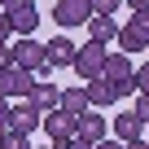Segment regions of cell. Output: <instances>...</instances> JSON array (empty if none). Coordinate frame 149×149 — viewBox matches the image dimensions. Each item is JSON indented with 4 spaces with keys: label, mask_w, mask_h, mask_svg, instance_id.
<instances>
[{
    "label": "cell",
    "mask_w": 149,
    "mask_h": 149,
    "mask_svg": "<svg viewBox=\"0 0 149 149\" xmlns=\"http://www.w3.org/2000/svg\"><path fill=\"white\" fill-rule=\"evenodd\" d=\"M40 123H44V114H40L31 101H22V105L9 110V132H18V136H26V140H31V132H35Z\"/></svg>",
    "instance_id": "8992f818"
},
{
    "label": "cell",
    "mask_w": 149,
    "mask_h": 149,
    "mask_svg": "<svg viewBox=\"0 0 149 149\" xmlns=\"http://www.w3.org/2000/svg\"><path fill=\"white\" fill-rule=\"evenodd\" d=\"M74 70H79V79H101V70H105V48L101 44H79V53H74Z\"/></svg>",
    "instance_id": "5b68a950"
},
{
    "label": "cell",
    "mask_w": 149,
    "mask_h": 149,
    "mask_svg": "<svg viewBox=\"0 0 149 149\" xmlns=\"http://www.w3.org/2000/svg\"><path fill=\"white\" fill-rule=\"evenodd\" d=\"M88 5H92V13H97V18H110V13H118L123 0H88Z\"/></svg>",
    "instance_id": "e0dca14e"
},
{
    "label": "cell",
    "mask_w": 149,
    "mask_h": 149,
    "mask_svg": "<svg viewBox=\"0 0 149 149\" xmlns=\"http://www.w3.org/2000/svg\"><path fill=\"white\" fill-rule=\"evenodd\" d=\"M123 5H127L132 13H149V0H123Z\"/></svg>",
    "instance_id": "7402d4cb"
},
{
    "label": "cell",
    "mask_w": 149,
    "mask_h": 149,
    "mask_svg": "<svg viewBox=\"0 0 149 149\" xmlns=\"http://www.w3.org/2000/svg\"><path fill=\"white\" fill-rule=\"evenodd\" d=\"M110 136V118H101V110H88V114H79V140H88V145H101Z\"/></svg>",
    "instance_id": "ba28073f"
},
{
    "label": "cell",
    "mask_w": 149,
    "mask_h": 149,
    "mask_svg": "<svg viewBox=\"0 0 149 149\" xmlns=\"http://www.w3.org/2000/svg\"><path fill=\"white\" fill-rule=\"evenodd\" d=\"M0 149H31V140L18 136V132H5V136H0Z\"/></svg>",
    "instance_id": "d6986e66"
},
{
    "label": "cell",
    "mask_w": 149,
    "mask_h": 149,
    "mask_svg": "<svg viewBox=\"0 0 149 149\" xmlns=\"http://www.w3.org/2000/svg\"><path fill=\"white\" fill-rule=\"evenodd\" d=\"M9 35H13V26H9V22H5V13H0V44H5V40H9Z\"/></svg>",
    "instance_id": "d4e9b609"
},
{
    "label": "cell",
    "mask_w": 149,
    "mask_h": 149,
    "mask_svg": "<svg viewBox=\"0 0 149 149\" xmlns=\"http://www.w3.org/2000/svg\"><path fill=\"white\" fill-rule=\"evenodd\" d=\"M0 13H5V22L13 26V35H35V26H40V9H35V0H5V5H0Z\"/></svg>",
    "instance_id": "7a4b0ae2"
},
{
    "label": "cell",
    "mask_w": 149,
    "mask_h": 149,
    "mask_svg": "<svg viewBox=\"0 0 149 149\" xmlns=\"http://www.w3.org/2000/svg\"><path fill=\"white\" fill-rule=\"evenodd\" d=\"M44 53H48V66H53V70H61V66H74V53H79V44H74L70 35H53V40L44 44Z\"/></svg>",
    "instance_id": "52a82bcc"
},
{
    "label": "cell",
    "mask_w": 149,
    "mask_h": 149,
    "mask_svg": "<svg viewBox=\"0 0 149 149\" xmlns=\"http://www.w3.org/2000/svg\"><path fill=\"white\" fill-rule=\"evenodd\" d=\"M26 101H31V105L40 110V114H53V110H57V101H61V88H57V84H44V79H40V84L31 88V97H26Z\"/></svg>",
    "instance_id": "9c48e42d"
},
{
    "label": "cell",
    "mask_w": 149,
    "mask_h": 149,
    "mask_svg": "<svg viewBox=\"0 0 149 149\" xmlns=\"http://www.w3.org/2000/svg\"><path fill=\"white\" fill-rule=\"evenodd\" d=\"M110 127H114V140H123V145H136V140H145V127H140V118H136L132 110H127V114H118Z\"/></svg>",
    "instance_id": "30bf717a"
},
{
    "label": "cell",
    "mask_w": 149,
    "mask_h": 149,
    "mask_svg": "<svg viewBox=\"0 0 149 149\" xmlns=\"http://www.w3.org/2000/svg\"><path fill=\"white\" fill-rule=\"evenodd\" d=\"M132 22H136V26H140V31H145V35H149V13H136V18H132Z\"/></svg>",
    "instance_id": "4316f807"
},
{
    "label": "cell",
    "mask_w": 149,
    "mask_h": 149,
    "mask_svg": "<svg viewBox=\"0 0 149 149\" xmlns=\"http://www.w3.org/2000/svg\"><path fill=\"white\" fill-rule=\"evenodd\" d=\"M84 92H88V110H105V105H114V97H110V84H105V79L84 84Z\"/></svg>",
    "instance_id": "2e32d148"
},
{
    "label": "cell",
    "mask_w": 149,
    "mask_h": 149,
    "mask_svg": "<svg viewBox=\"0 0 149 149\" xmlns=\"http://www.w3.org/2000/svg\"><path fill=\"white\" fill-rule=\"evenodd\" d=\"M127 149H149V145H145V140H136V145H127Z\"/></svg>",
    "instance_id": "83f0119b"
},
{
    "label": "cell",
    "mask_w": 149,
    "mask_h": 149,
    "mask_svg": "<svg viewBox=\"0 0 149 149\" xmlns=\"http://www.w3.org/2000/svg\"><path fill=\"white\" fill-rule=\"evenodd\" d=\"M31 88H35V74L9 66V101H13V97H31Z\"/></svg>",
    "instance_id": "9a60e30c"
},
{
    "label": "cell",
    "mask_w": 149,
    "mask_h": 149,
    "mask_svg": "<svg viewBox=\"0 0 149 149\" xmlns=\"http://www.w3.org/2000/svg\"><path fill=\"white\" fill-rule=\"evenodd\" d=\"M31 149H35V145H31ZM48 149H53V145H48Z\"/></svg>",
    "instance_id": "f1b7e54d"
},
{
    "label": "cell",
    "mask_w": 149,
    "mask_h": 149,
    "mask_svg": "<svg viewBox=\"0 0 149 149\" xmlns=\"http://www.w3.org/2000/svg\"><path fill=\"white\" fill-rule=\"evenodd\" d=\"M61 149H97V145H88V140H79V136H74L70 145H61Z\"/></svg>",
    "instance_id": "484cf974"
},
{
    "label": "cell",
    "mask_w": 149,
    "mask_h": 149,
    "mask_svg": "<svg viewBox=\"0 0 149 149\" xmlns=\"http://www.w3.org/2000/svg\"><path fill=\"white\" fill-rule=\"evenodd\" d=\"M88 35H92V44H101V48H105V44L118 35V22H114V18H97V13H92V18H88Z\"/></svg>",
    "instance_id": "4fadbf2b"
},
{
    "label": "cell",
    "mask_w": 149,
    "mask_h": 149,
    "mask_svg": "<svg viewBox=\"0 0 149 149\" xmlns=\"http://www.w3.org/2000/svg\"><path fill=\"white\" fill-rule=\"evenodd\" d=\"M13 66V57H9V44H0V70H9Z\"/></svg>",
    "instance_id": "603a6c76"
},
{
    "label": "cell",
    "mask_w": 149,
    "mask_h": 149,
    "mask_svg": "<svg viewBox=\"0 0 149 149\" xmlns=\"http://www.w3.org/2000/svg\"><path fill=\"white\" fill-rule=\"evenodd\" d=\"M9 57H13V66H18V70H31L35 79L53 74V66H48V53H44V44H40L35 35H18V40L9 44Z\"/></svg>",
    "instance_id": "6da1fadb"
},
{
    "label": "cell",
    "mask_w": 149,
    "mask_h": 149,
    "mask_svg": "<svg viewBox=\"0 0 149 149\" xmlns=\"http://www.w3.org/2000/svg\"><path fill=\"white\" fill-rule=\"evenodd\" d=\"M9 110H13V101H0V136L9 132Z\"/></svg>",
    "instance_id": "44dd1931"
},
{
    "label": "cell",
    "mask_w": 149,
    "mask_h": 149,
    "mask_svg": "<svg viewBox=\"0 0 149 149\" xmlns=\"http://www.w3.org/2000/svg\"><path fill=\"white\" fill-rule=\"evenodd\" d=\"M136 118H140V127H149V92H140L136 97V110H132Z\"/></svg>",
    "instance_id": "ffe728a7"
},
{
    "label": "cell",
    "mask_w": 149,
    "mask_h": 149,
    "mask_svg": "<svg viewBox=\"0 0 149 149\" xmlns=\"http://www.w3.org/2000/svg\"><path fill=\"white\" fill-rule=\"evenodd\" d=\"M0 5H5V0H0Z\"/></svg>",
    "instance_id": "f546056e"
},
{
    "label": "cell",
    "mask_w": 149,
    "mask_h": 149,
    "mask_svg": "<svg viewBox=\"0 0 149 149\" xmlns=\"http://www.w3.org/2000/svg\"><path fill=\"white\" fill-rule=\"evenodd\" d=\"M40 127L48 132L53 149H61V145H70L74 136H79V118H74V114H66V110H53V114H44V123H40Z\"/></svg>",
    "instance_id": "3957f363"
},
{
    "label": "cell",
    "mask_w": 149,
    "mask_h": 149,
    "mask_svg": "<svg viewBox=\"0 0 149 149\" xmlns=\"http://www.w3.org/2000/svg\"><path fill=\"white\" fill-rule=\"evenodd\" d=\"M105 84H118V79H132V57L127 53H105V70H101Z\"/></svg>",
    "instance_id": "7c38bea8"
},
{
    "label": "cell",
    "mask_w": 149,
    "mask_h": 149,
    "mask_svg": "<svg viewBox=\"0 0 149 149\" xmlns=\"http://www.w3.org/2000/svg\"><path fill=\"white\" fill-rule=\"evenodd\" d=\"M57 110H66V114H88V92L84 88H61V101H57Z\"/></svg>",
    "instance_id": "5bb4252c"
},
{
    "label": "cell",
    "mask_w": 149,
    "mask_h": 149,
    "mask_svg": "<svg viewBox=\"0 0 149 149\" xmlns=\"http://www.w3.org/2000/svg\"><path fill=\"white\" fill-rule=\"evenodd\" d=\"M114 44L132 57V53H140V48H149V35L136 26V22H127V26H118V35H114Z\"/></svg>",
    "instance_id": "8fae6325"
},
{
    "label": "cell",
    "mask_w": 149,
    "mask_h": 149,
    "mask_svg": "<svg viewBox=\"0 0 149 149\" xmlns=\"http://www.w3.org/2000/svg\"><path fill=\"white\" fill-rule=\"evenodd\" d=\"M97 149H127V145H123V140H114V136H105V140H101Z\"/></svg>",
    "instance_id": "cb8c5ba5"
},
{
    "label": "cell",
    "mask_w": 149,
    "mask_h": 149,
    "mask_svg": "<svg viewBox=\"0 0 149 149\" xmlns=\"http://www.w3.org/2000/svg\"><path fill=\"white\" fill-rule=\"evenodd\" d=\"M88 18H92L88 0H57V5H53V22L61 26V35L74 31V26H88Z\"/></svg>",
    "instance_id": "277c9868"
},
{
    "label": "cell",
    "mask_w": 149,
    "mask_h": 149,
    "mask_svg": "<svg viewBox=\"0 0 149 149\" xmlns=\"http://www.w3.org/2000/svg\"><path fill=\"white\" fill-rule=\"evenodd\" d=\"M132 84H136V92H149V61H140L132 70Z\"/></svg>",
    "instance_id": "ac0fdd59"
}]
</instances>
